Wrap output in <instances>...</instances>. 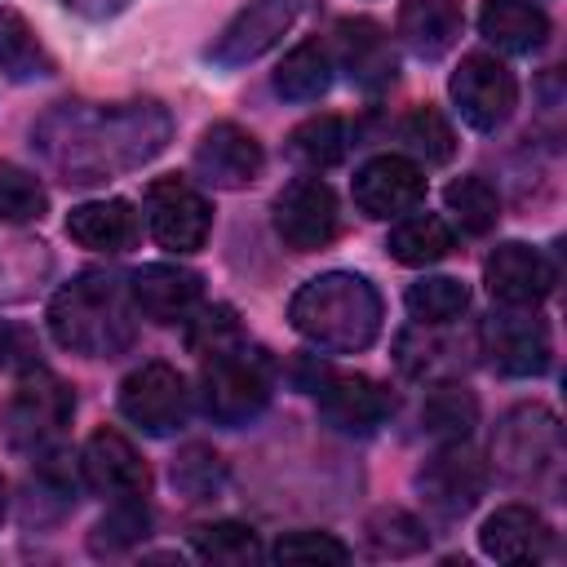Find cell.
Instances as JSON below:
<instances>
[{"mask_svg":"<svg viewBox=\"0 0 567 567\" xmlns=\"http://www.w3.org/2000/svg\"><path fill=\"white\" fill-rule=\"evenodd\" d=\"M173 115L159 102H102V106H58L35 124V146L62 182L93 186L142 168L164 151Z\"/></svg>","mask_w":567,"mask_h":567,"instance_id":"1","label":"cell"},{"mask_svg":"<svg viewBox=\"0 0 567 567\" xmlns=\"http://www.w3.org/2000/svg\"><path fill=\"white\" fill-rule=\"evenodd\" d=\"M288 319L310 346L328 354H359L381 332V292L354 270H328L292 292Z\"/></svg>","mask_w":567,"mask_h":567,"instance_id":"2","label":"cell"},{"mask_svg":"<svg viewBox=\"0 0 567 567\" xmlns=\"http://www.w3.org/2000/svg\"><path fill=\"white\" fill-rule=\"evenodd\" d=\"M49 332L62 350H75L89 359L124 354L133 346V310H128L124 284L102 270L75 275L49 301Z\"/></svg>","mask_w":567,"mask_h":567,"instance_id":"3","label":"cell"},{"mask_svg":"<svg viewBox=\"0 0 567 567\" xmlns=\"http://www.w3.org/2000/svg\"><path fill=\"white\" fill-rule=\"evenodd\" d=\"M270 394H275V363L261 346L235 341L208 354L204 377H199V399L217 425H230V430L248 425L252 416H261Z\"/></svg>","mask_w":567,"mask_h":567,"instance_id":"4","label":"cell"},{"mask_svg":"<svg viewBox=\"0 0 567 567\" xmlns=\"http://www.w3.org/2000/svg\"><path fill=\"white\" fill-rule=\"evenodd\" d=\"M75 412V394L44 368H27L13 399L4 403V439L18 452H49Z\"/></svg>","mask_w":567,"mask_h":567,"instance_id":"5","label":"cell"},{"mask_svg":"<svg viewBox=\"0 0 567 567\" xmlns=\"http://www.w3.org/2000/svg\"><path fill=\"white\" fill-rule=\"evenodd\" d=\"M461 120L478 133H492L509 120L514 102H518V84H514V71L492 58V53H465L461 66L452 71V84H447Z\"/></svg>","mask_w":567,"mask_h":567,"instance_id":"6","label":"cell"},{"mask_svg":"<svg viewBox=\"0 0 567 567\" xmlns=\"http://www.w3.org/2000/svg\"><path fill=\"white\" fill-rule=\"evenodd\" d=\"M558 452H563L558 416L540 403H523V408L505 412V421L492 434V456L514 478H536L540 470L558 465Z\"/></svg>","mask_w":567,"mask_h":567,"instance_id":"7","label":"cell"},{"mask_svg":"<svg viewBox=\"0 0 567 567\" xmlns=\"http://www.w3.org/2000/svg\"><path fill=\"white\" fill-rule=\"evenodd\" d=\"M275 230L292 252H315L328 248L341 230V208L337 195L323 177H297L279 190L275 199Z\"/></svg>","mask_w":567,"mask_h":567,"instance_id":"8","label":"cell"},{"mask_svg":"<svg viewBox=\"0 0 567 567\" xmlns=\"http://www.w3.org/2000/svg\"><path fill=\"white\" fill-rule=\"evenodd\" d=\"M146 226L159 248L195 252L213 230V213H208V199L186 177H155L146 186Z\"/></svg>","mask_w":567,"mask_h":567,"instance_id":"9","label":"cell"},{"mask_svg":"<svg viewBox=\"0 0 567 567\" xmlns=\"http://www.w3.org/2000/svg\"><path fill=\"white\" fill-rule=\"evenodd\" d=\"M483 354L505 377H540L549 368V328L536 315V306H505L492 319H483Z\"/></svg>","mask_w":567,"mask_h":567,"instance_id":"10","label":"cell"},{"mask_svg":"<svg viewBox=\"0 0 567 567\" xmlns=\"http://www.w3.org/2000/svg\"><path fill=\"white\" fill-rule=\"evenodd\" d=\"M297 13H301V0H248L217 31V40L208 44V58L217 66H248L284 40V31L297 22Z\"/></svg>","mask_w":567,"mask_h":567,"instance_id":"11","label":"cell"},{"mask_svg":"<svg viewBox=\"0 0 567 567\" xmlns=\"http://www.w3.org/2000/svg\"><path fill=\"white\" fill-rule=\"evenodd\" d=\"M186 381L168 363H142L120 385V412L146 434H173L186 421Z\"/></svg>","mask_w":567,"mask_h":567,"instance_id":"12","label":"cell"},{"mask_svg":"<svg viewBox=\"0 0 567 567\" xmlns=\"http://www.w3.org/2000/svg\"><path fill=\"white\" fill-rule=\"evenodd\" d=\"M310 390H315L328 425H337L346 434H372L394 412L390 390L363 372H319Z\"/></svg>","mask_w":567,"mask_h":567,"instance_id":"13","label":"cell"},{"mask_svg":"<svg viewBox=\"0 0 567 567\" xmlns=\"http://www.w3.org/2000/svg\"><path fill=\"white\" fill-rule=\"evenodd\" d=\"M261 164H266L261 142H257L248 128L230 124V120L208 124L204 137L195 142V173H199L208 186H221V190L252 186V182L261 177Z\"/></svg>","mask_w":567,"mask_h":567,"instance_id":"14","label":"cell"},{"mask_svg":"<svg viewBox=\"0 0 567 567\" xmlns=\"http://www.w3.org/2000/svg\"><path fill=\"white\" fill-rule=\"evenodd\" d=\"M80 474L97 496L111 501H128V496H146L151 487V470L137 456V447L120 434V430H93L84 452H80Z\"/></svg>","mask_w":567,"mask_h":567,"instance_id":"15","label":"cell"},{"mask_svg":"<svg viewBox=\"0 0 567 567\" xmlns=\"http://www.w3.org/2000/svg\"><path fill=\"white\" fill-rule=\"evenodd\" d=\"M425 199V173L408 155H377L354 173V204L368 217H403Z\"/></svg>","mask_w":567,"mask_h":567,"instance_id":"16","label":"cell"},{"mask_svg":"<svg viewBox=\"0 0 567 567\" xmlns=\"http://www.w3.org/2000/svg\"><path fill=\"white\" fill-rule=\"evenodd\" d=\"M483 279H487V292L501 306H540L554 288V266L545 261L540 248L509 239V244L492 248V257L483 266Z\"/></svg>","mask_w":567,"mask_h":567,"instance_id":"17","label":"cell"},{"mask_svg":"<svg viewBox=\"0 0 567 567\" xmlns=\"http://www.w3.org/2000/svg\"><path fill=\"white\" fill-rule=\"evenodd\" d=\"M416 483H421V492H425V501H430L434 514H443V518H461V514L474 509V501L483 496L487 470H483V461H478L470 447L447 443L439 456L425 461V470H421Z\"/></svg>","mask_w":567,"mask_h":567,"instance_id":"18","label":"cell"},{"mask_svg":"<svg viewBox=\"0 0 567 567\" xmlns=\"http://www.w3.org/2000/svg\"><path fill=\"white\" fill-rule=\"evenodd\" d=\"M128 297L133 306L155 319V323H177L186 319L199 297H204V279L186 266H173V261H151V266H137L133 279H128Z\"/></svg>","mask_w":567,"mask_h":567,"instance_id":"19","label":"cell"},{"mask_svg":"<svg viewBox=\"0 0 567 567\" xmlns=\"http://www.w3.org/2000/svg\"><path fill=\"white\" fill-rule=\"evenodd\" d=\"M478 545L496 563H540L554 549V532H549V523L536 509H527V505H501L478 527Z\"/></svg>","mask_w":567,"mask_h":567,"instance_id":"20","label":"cell"},{"mask_svg":"<svg viewBox=\"0 0 567 567\" xmlns=\"http://www.w3.org/2000/svg\"><path fill=\"white\" fill-rule=\"evenodd\" d=\"M337 49H341V62L350 71V80L368 93L385 89L399 71L394 62V49H390V35L372 22V18H346L337 22Z\"/></svg>","mask_w":567,"mask_h":567,"instance_id":"21","label":"cell"},{"mask_svg":"<svg viewBox=\"0 0 567 567\" xmlns=\"http://www.w3.org/2000/svg\"><path fill=\"white\" fill-rule=\"evenodd\" d=\"M461 27H465V13L456 0H403L399 4V40L425 62L443 58L461 40Z\"/></svg>","mask_w":567,"mask_h":567,"instance_id":"22","label":"cell"},{"mask_svg":"<svg viewBox=\"0 0 567 567\" xmlns=\"http://www.w3.org/2000/svg\"><path fill=\"white\" fill-rule=\"evenodd\" d=\"M66 235L93 252H124L137 244V213L128 199H89L66 213Z\"/></svg>","mask_w":567,"mask_h":567,"instance_id":"23","label":"cell"},{"mask_svg":"<svg viewBox=\"0 0 567 567\" xmlns=\"http://www.w3.org/2000/svg\"><path fill=\"white\" fill-rule=\"evenodd\" d=\"M478 31L505 53H532L549 35V18L527 0H483Z\"/></svg>","mask_w":567,"mask_h":567,"instance_id":"24","label":"cell"},{"mask_svg":"<svg viewBox=\"0 0 567 567\" xmlns=\"http://www.w3.org/2000/svg\"><path fill=\"white\" fill-rule=\"evenodd\" d=\"M421 425L439 443H465L470 430L478 425V399L456 381H439L421 403Z\"/></svg>","mask_w":567,"mask_h":567,"instance_id":"25","label":"cell"},{"mask_svg":"<svg viewBox=\"0 0 567 567\" xmlns=\"http://www.w3.org/2000/svg\"><path fill=\"white\" fill-rule=\"evenodd\" d=\"M328 84H332V58L319 40H301L297 49H288L275 71V89L288 102H315L328 93Z\"/></svg>","mask_w":567,"mask_h":567,"instance_id":"26","label":"cell"},{"mask_svg":"<svg viewBox=\"0 0 567 567\" xmlns=\"http://www.w3.org/2000/svg\"><path fill=\"white\" fill-rule=\"evenodd\" d=\"M385 248H390V257L399 266H434V261H443L452 252V230L434 213H412L390 230Z\"/></svg>","mask_w":567,"mask_h":567,"instance_id":"27","label":"cell"},{"mask_svg":"<svg viewBox=\"0 0 567 567\" xmlns=\"http://www.w3.org/2000/svg\"><path fill=\"white\" fill-rule=\"evenodd\" d=\"M288 155L310 168V173H323L332 164L346 159V124L337 115H310L301 120L292 133H288Z\"/></svg>","mask_w":567,"mask_h":567,"instance_id":"28","label":"cell"},{"mask_svg":"<svg viewBox=\"0 0 567 567\" xmlns=\"http://www.w3.org/2000/svg\"><path fill=\"white\" fill-rule=\"evenodd\" d=\"M0 71L9 80H35V75H49L53 71L44 44L27 27V18L13 13V9H0Z\"/></svg>","mask_w":567,"mask_h":567,"instance_id":"29","label":"cell"},{"mask_svg":"<svg viewBox=\"0 0 567 567\" xmlns=\"http://www.w3.org/2000/svg\"><path fill=\"white\" fill-rule=\"evenodd\" d=\"M190 545H195V554H199L204 563H221V567H244V563H257V558H261L257 532L244 527V523H230V518L195 527V532H190Z\"/></svg>","mask_w":567,"mask_h":567,"instance_id":"30","label":"cell"},{"mask_svg":"<svg viewBox=\"0 0 567 567\" xmlns=\"http://www.w3.org/2000/svg\"><path fill=\"white\" fill-rule=\"evenodd\" d=\"M465 306H470V292H465V284L452 279V275H425V279H416V284L408 288V310H412V319L425 323V328H439V323L461 319Z\"/></svg>","mask_w":567,"mask_h":567,"instance_id":"31","label":"cell"},{"mask_svg":"<svg viewBox=\"0 0 567 567\" xmlns=\"http://www.w3.org/2000/svg\"><path fill=\"white\" fill-rule=\"evenodd\" d=\"M443 199H447V208H452V217L461 221V230L465 235H487L492 226H496V217H501V199H496V190L483 182V177H456L447 190H443Z\"/></svg>","mask_w":567,"mask_h":567,"instance_id":"32","label":"cell"},{"mask_svg":"<svg viewBox=\"0 0 567 567\" xmlns=\"http://www.w3.org/2000/svg\"><path fill=\"white\" fill-rule=\"evenodd\" d=\"M221 478H226L221 456H217L213 447H204V443L182 447L177 461H173V487H177L186 501H208V496H217V492H221Z\"/></svg>","mask_w":567,"mask_h":567,"instance_id":"33","label":"cell"},{"mask_svg":"<svg viewBox=\"0 0 567 567\" xmlns=\"http://www.w3.org/2000/svg\"><path fill=\"white\" fill-rule=\"evenodd\" d=\"M151 532V514L142 505V496H128V501H115V509L93 527V554H120L128 545H137L142 536Z\"/></svg>","mask_w":567,"mask_h":567,"instance_id":"34","label":"cell"},{"mask_svg":"<svg viewBox=\"0 0 567 567\" xmlns=\"http://www.w3.org/2000/svg\"><path fill=\"white\" fill-rule=\"evenodd\" d=\"M368 540L377 554H390V558H403V554H416L425 545V527L421 518H412L408 509L399 505H385L368 518Z\"/></svg>","mask_w":567,"mask_h":567,"instance_id":"35","label":"cell"},{"mask_svg":"<svg viewBox=\"0 0 567 567\" xmlns=\"http://www.w3.org/2000/svg\"><path fill=\"white\" fill-rule=\"evenodd\" d=\"M44 204L49 195L35 173L18 164H0V221H40Z\"/></svg>","mask_w":567,"mask_h":567,"instance_id":"36","label":"cell"},{"mask_svg":"<svg viewBox=\"0 0 567 567\" xmlns=\"http://www.w3.org/2000/svg\"><path fill=\"white\" fill-rule=\"evenodd\" d=\"M403 142L425 155L430 164H447L452 151H456V137H452V124L434 111V106H416L408 120H403Z\"/></svg>","mask_w":567,"mask_h":567,"instance_id":"37","label":"cell"},{"mask_svg":"<svg viewBox=\"0 0 567 567\" xmlns=\"http://www.w3.org/2000/svg\"><path fill=\"white\" fill-rule=\"evenodd\" d=\"M235 341H244V332H239V319L230 306H204L195 319H186V346L204 359L235 346Z\"/></svg>","mask_w":567,"mask_h":567,"instance_id":"38","label":"cell"},{"mask_svg":"<svg viewBox=\"0 0 567 567\" xmlns=\"http://www.w3.org/2000/svg\"><path fill=\"white\" fill-rule=\"evenodd\" d=\"M275 563H350V549L332 532H288L270 549Z\"/></svg>","mask_w":567,"mask_h":567,"instance_id":"39","label":"cell"},{"mask_svg":"<svg viewBox=\"0 0 567 567\" xmlns=\"http://www.w3.org/2000/svg\"><path fill=\"white\" fill-rule=\"evenodd\" d=\"M71 13H80V18H89V22H102V18H111V13H120L128 0H62Z\"/></svg>","mask_w":567,"mask_h":567,"instance_id":"40","label":"cell"},{"mask_svg":"<svg viewBox=\"0 0 567 567\" xmlns=\"http://www.w3.org/2000/svg\"><path fill=\"white\" fill-rule=\"evenodd\" d=\"M0 518H4V478H0Z\"/></svg>","mask_w":567,"mask_h":567,"instance_id":"41","label":"cell"},{"mask_svg":"<svg viewBox=\"0 0 567 567\" xmlns=\"http://www.w3.org/2000/svg\"><path fill=\"white\" fill-rule=\"evenodd\" d=\"M0 341H4V337H0Z\"/></svg>","mask_w":567,"mask_h":567,"instance_id":"42","label":"cell"}]
</instances>
